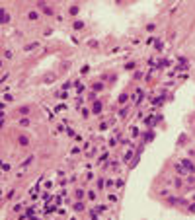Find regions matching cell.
<instances>
[{"label":"cell","mask_w":195,"mask_h":220,"mask_svg":"<svg viewBox=\"0 0 195 220\" xmlns=\"http://www.w3.org/2000/svg\"><path fill=\"white\" fill-rule=\"evenodd\" d=\"M39 47V43H29V45H25V51H35Z\"/></svg>","instance_id":"3957f363"},{"label":"cell","mask_w":195,"mask_h":220,"mask_svg":"<svg viewBox=\"0 0 195 220\" xmlns=\"http://www.w3.org/2000/svg\"><path fill=\"white\" fill-rule=\"evenodd\" d=\"M100 111H102V103L96 101V103H94V113H100Z\"/></svg>","instance_id":"8992f818"},{"label":"cell","mask_w":195,"mask_h":220,"mask_svg":"<svg viewBox=\"0 0 195 220\" xmlns=\"http://www.w3.org/2000/svg\"><path fill=\"white\" fill-rule=\"evenodd\" d=\"M70 14H72V16H74V14H78V8H76V6H72V8H70Z\"/></svg>","instance_id":"4fadbf2b"},{"label":"cell","mask_w":195,"mask_h":220,"mask_svg":"<svg viewBox=\"0 0 195 220\" xmlns=\"http://www.w3.org/2000/svg\"><path fill=\"white\" fill-rule=\"evenodd\" d=\"M20 127H29V121H27V119H22V121H20Z\"/></svg>","instance_id":"30bf717a"},{"label":"cell","mask_w":195,"mask_h":220,"mask_svg":"<svg viewBox=\"0 0 195 220\" xmlns=\"http://www.w3.org/2000/svg\"><path fill=\"white\" fill-rule=\"evenodd\" d=\"M127 111H129V109H121V111H119V117H125V115H127Z\"/></svg>","instance_id":"2e32d148"},{"label":"cell","mask_w":195,"mask_h":220,"mask_svg":"<svg viewBox=\"0 0 195 220\" xmlns=\"http://www.w3.org/2000/svg\"><path fill=\"white\" fill-rule=\"evenodd\" d=\"M127 101V94H121L119 95V103H125Z\"/></svg>","instance_id":"8fae6325"},{"label":"cell","mask_w":195,"mask_h":220,"mask_svg":"<svg viewBox=\"0 0 195 220\" xmlns=\"http://www.w3.org/2000/svg\"><path fill=\"white\" fill-rule=\"evenodd\" d=\"M4 59H12V53H10V51H4Z\"/></svg>","instance_id":"5bb4252c"},{"label":"cell","mask_w":195,"mask_h":220,"mask_svg":"<svg viewBox=\"0 0 195 220\" xmlns=\"http://www.w3.org/2000/svg\"><path fill=\"white\" fill-rule=\"evenodd\" d=\"M8 22H10V14L4 12V14H2V23H8Z\"/></svg>","instance_id":"52a82bcc"},{"label":"cell","mask_w":195,"mask_h":220,"mask_svg":"<svg viewBox=\"0 0 195 220\" xmlns=\"http://www.w3.org/2000/svg\"><path fill=\"white\" fill-rule=\"evenodd\" d=\"M180 201H181V199H174V197H168V203H170V205H178Z\"/></svg>","instance_id":"ba28073f"},{"label":"cell","mask_w":195,"mask_h":220,"mask_svg":"<svg viewBox=\"0 0 195 220\" xmlns=\"http://www.w3.org/2000/svg\"><path fill=\"white\" fill-rule=\"evenodd\" d=\"M74 208H76V210H82V208H84V205H82V203H76V205H74Z\"/></svg>","instance_id":"7c38bea8"},{"label":"cell","mask_w":195,"mask_h":220,"mask_svg":"<svg viewBox=\"0 0 195 220\" xmlns=\"http://www.w3.org/2000/svg\"><path fill=\"white\" fill-rule=\"evenodd\" d=\"M59 97H60V99H67V97H68V94H67V92H60V95H59Z\"/></svg>","instance_id":"9a60e30c"},{"label":"cell","mask_w":195,"mask_h":220,"mask_svg":"<svg viewBox=\"0 0 195 220\" xmlns=\"http://www.w3.org/2000/svg\"><path fill=\"white\" fill-rule=\"evenodd\" d=\"M176 171H178L180 175H187V171L183 169V166H181V164H178V166H176Z\"/></svg>","instance_id":"7a4b0ae2"},{"label":"cell","mask_w":195,"mask_h":220,"mask_svg":"<svg viewBox=\"0 0 195 220\" xmlns=\"http://www.w3.org/2000/svg\"><path fill=\"white\" fill-rule=\"evenodd\" d=\"M18 113H20V115H27V113H29V107H20Z\"/></svg>","instance_id":"5b68a950"},{"label":"cell","mask_w":195,"mask_h":220,"mask_svg":"<svg viewBox=\"0 0 195 220\" xmlns=\"http://www.w3.org/2000/svg\"><path fill=\"white\" fill-rule=\"evenodd\" d=\"M181 166H183V169H185V171H189V173H195V168H193V164H191L189 160H185V158H183V160H181Z\"/></svg>","instance_id":"6da1fadb"},{"label":"cell","mask_w":195,"mask_h":220,"mask_svg":"<svg viewBox=\"0 0 195 220\" xmlns=\"http://www.w3.org/2000/svg\"><path fill=\"white\" fill-rule=\"evenodd\" d=\"M27 18H29V20H37V12H29Z\"/></svg>","instance_id":"9c48e42d"},{"label":"cell","mask_w":195,"mask_h":220,"mask_svg":"<svg viewBox=\"0 0 195 220\" xmlns=\"http://www.w3.org/2000/svg\"><path fill=\"white\" fill-rule=\"evenodd\" d=\"M189 212H195V203H189Z\"/></svg>","instance_id":"e0dca14e"},{"label":"cell","mask_w":195,"mask_h":220,"mask_svg":"<svg viewBox=\"0 0 195 220\" xmlns=\"http://www.w3.org/2000/svg\"><path fill=\"white\" fill-rule=\"evenodd\" d=\"M18 142H20L22 146H27V144H29V140L25 138V136H20V138H18Z\"/></svg>","instance_id":"277c9868"},{"label":"cell","mask_w":195,"mask_h":220,"mask_svg":"<svg viewBox=\"0 0 195 220\" xmlns=\"http://www.w3.org/2000/svg\"><path fill=\"white\" fill-rule=\"evenodd\" d=\"M193 201H195V195H193Z\"/></svg>","instance_id":"ac0fdd59"}]
</instances>
